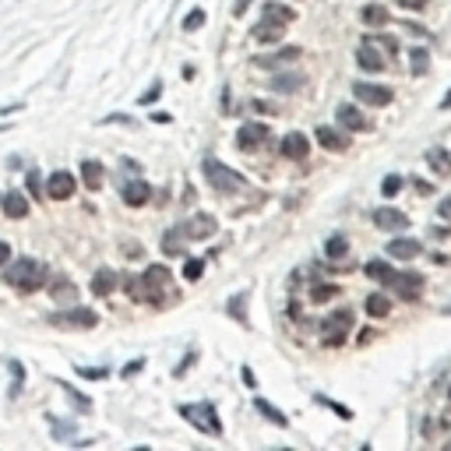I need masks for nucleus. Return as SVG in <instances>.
Segmentation results:
<instances>
[{
  "instance_id": "f8f14e48",
  "label": "nucleus",
  "mask_w": 451,
  "mask_h": 451,
  "mask_svg": "<svg viewBox=\"0 0 451 451\" xmlns=\"http://www.w3.org/2000/svg\"><path fill=\"white\" fill-rule=\"evenodd\" d=\"M392 289H399V293H402V300H416L419 293H423V275L406 272V275H399V279H395V286H392Z\"/></svg>"
},
{
  "instance_id": "c85d7f7f",
  "label": "nucleus",
  "mask_w": 451,
  "mask_h": 451,
  "mask_svg": "<svg viewBox=\"0 0 451 451\" xmlns=\"http://www.w3.org/2000/svg\"><path fill=\"white\" fill-rule=\"evenodd\" d=\"M430 166H434L441 176H448V173H451V159H448L444 148H434V152H430Z\"/></svg>"
},
{
  "instance_id": "1a4fd4ad",
  "label": "nucleus",
  "mask_w": 451,
  "mask_h": 451,
  "mask_svg": "<svg viewBox=\"0 0 451 451\" xmlns=\"http://www.w3.org/2000/svg\"><path fill=\"white\" fill-rule=\"evenodd\" d=\"M261 141H268V127L264 124H244L240 134H236V145L244 148V152H254Z\"/></svg>"
},
{
  "instance_id": "4be33fe9",
  "label": "nucleus",
  "mask_w": 451,
  "mask_h": 451,
  "mask_svg": "<svg viewBox=\"0 0 451 451\" xmlns=\"http://www.w3.org/2000/svg\"><path fill=\"white\" fill-rule=\"evenodd\" d=\"M184 240H187L184 226H173V229L166 233V240H162V251H166V254H184Z\"/></svg>"
},
{
  "instance_id": "cd10ccee",
  "label": "nucleus",
  "mask_w": 451,
  "mask_h": 451,
  "mask_svg": "<svg viewBox=\"0 0 451 451\" xmlns=\"http://www.w3.org/2000/svg\"><path fill=\"white\" fill-rule=\"evenodd\" d=\"M300 85H304V81H300L296 74H279V78L272 81V88H275V92H282V96H286V92H296Z\"/></svg>"
},
{
  "instance_id": "0eeeda50",
  "label": "nucleus",
  "mask_w": 451,
  "mask_h": 451,
  "mask_svg": "<svg viewBox=\"0 0 451 451\" xmlns=\"http://www.w3.org/2000/svg\"><path fill=\"white\" fill-rule=\"evenodd\" d=\"M353 92H356L359 103H367V106H388V103H392V88H384V85L356 81V85H353Z\"/></svg>"
},
{
  "instance_id": "4468645a",
  "label": "nucleus",
  "mask_w": 451,
  "mask_h": 451,
  "mask_svg": "<svg viewBox=\"0 0 451 451\" xmlns=\"http://www.w3.org/2000/svg\"><path fill=\"white\" fill-rule=\"evenodd\" d=\"M419 251H423V247H419V240H392V244H388V254L399 258V261H412Z\"/></svg>"
},
{
  "instance_id": "79ce46f5",
  "label": "nucleus",
  "mask_w": 451,
  "mask_h": 451,
  "mask_svg": "<svg viewBox=\"0 0 451 451\" xmlns=\"http://www.w3.org/2000/svg\"><path fill=\"white\" fill-rule=\"evenodd\" d=\"M8 258H11V247L4 244V240H0V264H8Z\"/></svg>"
},
{
  "instance_id": "473e14b6",
  "label": "nucleus",
  "mask_w": 451,
  "mask_h": 451,
  "mask_svg": "<svg viewBox=\"0 0 451 451\" xmlns=\"http://www.w3.org/2000/svg\"><path fill=\"white\" fill-rule=\"evenodd\" d=\"M364 21H367V25H384V21H388V11L377 8V4H370V8H364Z\"/></svg>"
},
{
  "instance_id": "a878e982",
  "label": "nucleus",
  "mask_w": 451,
  "mask_h": 451,
  "mask_svg": "<svg viewBox=\"0 0 451 451\" xmlns=\"http://www.w3.org/2000/svg\"><path fill=\"white\" fill-rule=\"evenodd\" d=\"M296 56H300V50H282V53H275V56H261L258 64H261V67H279V64H296Z\"/></svg>"
},
{
  "instance_id": "7ed1b4c3",
  "label": "nucleus",
  "mask_w": 451,
  "mask_h": 451,
  "mask_svg": "<svg viewBox=\"0 0 451 451\" xmlns=\"http://www.w3.org/2000/svg\"><path fill=\"white\" fill-rule=\"evenodd\" d=\"M127 282H131L127 289H131L134 300H148V304H156V300L162 296V289H166V282H169V268L152 264L141 279H127Z\"/></svg>"
},
{
  "instance_id": "f704fd0d",
  "label": "nucleus",
  "mask_w": 451,
  "mask_h": 451,
  "mask_svg": "<svg viewBox=\"0 0 451 451\" xmlns=\"http://www.w3.org/2000/svg\"><path fill=\"white\" fill-rule=\"evenodd\" d=\"M201 21H204V11H201V8H198V11H191V14L184 18V32H194V28H198Z\"/></svg>"
},
{
  "instance_id": "ddd939ff",
  "label": "nucleus",
  "mask_w": 451,
  "mask_h": 451,
  "mask_svg": "<svg viewBox=\"0 0 451 451\" xmlns=\"http://www.w3.org/2000/svg\"><path fill=\"white\" fill-rule=\"evenodd\" d=\"M317 141H321V148H328V152H346V148H349L346 134H339L332 127H317Z\"/></svg>"
},
{
  "instance_id": "412c9836",
  "label": "nucleus",
  "mask_w": 451,
  "mask_h": 451,
  "mask_svg": "<svg viewBox=\"0 0 451 451\" xmlns=\"http://www.w3.org/2000/svg\"><path fill=\"white\" fill-rule=\"evenodd\" d=\"M116 289V275L109 272V268H99V272L92 275V293L96 296H109Z\"/></svg>"
},
{
  "instance_id": "39448f33",
  "label": "nucleus",
  "mask_w": 451,
  "mask_h": 451,
  "mask_svg": "<svg viewBox=\"0 0 451 451\" xmlns=\"http://www.w3.org/2000/svg\"><path fill=\"white\" fill-rule=\"evenodd\" d=\"M204 176H208V184H212L216 191H222V194H229V191H236L240 184H244L240 173L229 169V166H222L219 159H208V162H204Z\"/></svg>"
},
{
  "instance_id": "a211bd4d",
  "label": "nucleus",
  "mask_w": 451,
  "mask_h": 451,
  "mask_svg": "<svg viewBox=\"0 0 451 451\" xmlns=\"http://www.w3.org/2000/svg\"><path fill=\"white\" fill-rule=\"evenodd\" d=\"M339 124L349 127V131H367V116L356 106H339Z\"/></svg>"
},
{
  "instance_id": "37998d69",
  "label": "nucleus",
  "mask_w": 451,
  "mask_h": 451,
  "mask_svg": "<svg viewBox=\"0 0 451 451\" xmlns=\"http://www.w3.org/2000/svg\"><path fill=\"white\" fill-rule=\"evenodd\" d=\"M247 8H251V0H236V8H233V11H236V14H244Z\"/></svg>"
},
{
  "instance_id": "e433bc0d",
  "label": "nucleus",
  "mask_w": 451,
  "mask_h": 451,
  "mask_svg": "<svg viewBox=\"0 0 451 451\" xmlns=\"http://www.w3.org/2000/svg\"><path fill=\"white\" fill-rule=\"evenodd\" d=\"M399 187H402V180H399V176H388V180H384V194H388V198H392Z\"/></svg>"
},
{
  "instance_id": "9d476101",
  "label": "nucleus",
  "mask_w": 451,
  "mask_h": 451,
  "mask_svg": "<svg viewBox=\"0 0 451 451\" xmlns=\"http://www.w3.org/2000/svg\"><path fill=\"white\" fill-rule=\"evenodd\" d=\"M374 222H377V229H388V233H395V229H406V226H409V219L399 212V208H377V212H374Z\"/></svg>"
},
{
  "instance_id": "2f4dec72",
  "label": "nucleus",
  "mask_w": 451,
  "mask_h": 451,
  "mask_svg": "<svg viewBox=\"0 0 451 451\" xmlns=\"http://www.w3.org/2000/svg\"><path fill=\"white\" fill-rule=\"evenodd\" d=\"M349 247H346V236H332V240H328V244H324V254L328 258H342Z\"/></svg>"
},
{
  "instance_id": "393cba45",
  "label": "nucleus",
  "mask_w": 451,
  "mask_h": 451,
  "mask_svg": "<svg viewBox=\"0 0 451 451\" xmlns=\"http://www.w3.org/2000/svg\"><path fill=\"white\" fill-rule=\"evenodd\" d=\"M388 311H392V300H388V296H381V293H370V296H367V314H370V317H384Z\"/></svg>"
},
{
  "instance_id": "a19ab883",
  "label": "nucleus",
  "mask_w": 451,
  "mask_h": 451,
  "mask_svg": "<svg viewBox=\"0 0 451 451\" xmlns=\"http://www.w3.org/2000/svg\"><path fill=\"white\" fill-rule=\"evenodd\" d=\"M159 92H162V88H159V85H156V88H148V92L141 96V103H152V99H159Z\"/></svg>"
},
{
  "instance_id": "6ab92c4d",
  "label": "nucleus",
  "mask_w": 451,
  "mask_h": 451,
  "mask_svg": "<svg viewBox=\"0 0 451 451\" xmlns=\"http://www.w3.org/2000/svg\"><path fill=\"white\" fill-rule=\"evenodd\" d=\"M56 321H60V324H71V328H92V324H96V311L74 307L71 314H60Z\"/></svg>"
},
{
  "instance_id": "6e6552de",
  "label": "nucleus",
  "mask_w": 451,
  "mask_h": 451,
  "mask_svg": "<svg viewBox=\"0 0 451 451\" xmlns=\"http://www.w3.org/2000/svg\"><path fill=\"white\" fill-rule=\"evenodd\" d=\"M74 187H78V184H74V176H71L67 169H56V173L46 180V194H50L53 201H67V198L74 194Z\"/></svg>"
},
{
  "instance_id": "aec40b11",
  "label": "nucleus",
  "mask_w": 451,
  "mask_h": 451,
  "mask_svg": "<svg viewBox=\"0 0 451 451\" xmlns=\"http://www.w3.org/2000/svg\"><path fill=\"white\" fill-rule=\"evenodd\" d=\"M356 60H359V67H364V71H381V67H384V56H381V53H377L370 43H364V46H359Z\"/></svg>"
},
{
  "instance_id": "f3484780",
  "label": "nucleus",
  "mask_w": 451,
  "mask_h": 451,
  "mask_svg": "<svg viewBox=\"0 0 451 451\" xmlns=\"http://www.w3.org/2000/svg\"><path fill=\"white\" fill-rule=\"evenodd\" d=\"M367 275L374 282H381V286H395V279H399V272H395L392 264H384V261H370L367 264Z\"/></svg>"
},
{
  "instance_id": "f03ea898",
  "label": "nucleus",
  "mask_w": 451,
  "mask_h": 451,
  "mask_svg": "<svg viewBox=\"0 0 451 451\" xmlns=\"http://www.w3.org/2000/svg\"><path fill=\"white\" fill-rule=\"evenodd\" d=\"M293 18H296V14H293L289 8H282V4H268L261 25L254 28V36H258L261 43H279V39L286 36V28L293 25Z\"/></svg>"
},
{
  "instance_id": "72a5a7b5",
  "label": "nucleus",
  "mask_w": 451,
  "mask_h": 451,
  "mask_svg": "<svg viewBox=\"0 0 451 451\" xmlns=\"http://www.w3.org/2000/svg\"><path fill=\"white\" fill-rule=\"evenodd\" d=\"M201 272H204V261H198V258L184 264V279H187V282H198V279H201Z\"/></svg>"
},
{
  "instance_id": "2eb2a0df",
  "label": "nucleus",
  "mask_w": 451,
  "mask_h": 451,
  "mask_svg": "<svg viewBox=\"0 0 451 451\" xmlns=\"http://www.w3.org/2000/svg\"><path fill=\"white\" fill-rule=\"evenodd\" d=\"M148 198H152V187H148L145 180H134V184H124V201H127V204L141 208Z\"/></svg>"
},
{
  "instance_id": "bb28decb",
  "label": "nucleus",
  "mask_w": 451,
  "mask_h": 451,
  "mask_svg": "<svg viewBox=\"0 0 451 451\" xmlns=\"http://www.w3.org/2000/svg\"><path fill=\"white\" fill-rule=\"evenodd\" d=\"M258 412H261V416H268V419H272L275 427H289V419H286V416H282V412H279L275 406H268L264 399H258Z\"/></svg>"
},
{
  "instance_id": "c03bdc74",
  "label": "nucleus",
  "mask_w": 451,
  "mask_h": 451,
  "mask_svg": "<svg viewBox=\"0 0 451 451\" xmlns=\"http://www.w3.org/2000/svg\"><path fill=\"white\" fill-rule=\"evenodd\" d=\"M441 109H451V92L444 96V103H441Z\"/></svg>"
},
{
  "instance_id": "b1692460",
  "label": "nucleus",
  "mask_w": 451,
  "mask_h": 451,
  "mask_svg": "<svg viewBox=\"0 0 451 451\" xmlns=\"http://www.w3.org/2000/svg\"><path fill=\"white\" fill-rule=\"evenodd\" d=\"M4 212H8V219H25L28 216V201L21 194H8L4 198Z\"/></svg>"
},
{
  "instance_id": "ea45409f",
  "label": "nucleus",
  "mask_w": 451,
  "mask_h": 451,
  "mask_svg": "<svg viewBox=\"0 0 451 451\" xmlns=\"http://www.w3.org/2000/svg\"><path fill=\"white\" fill-rule=\"evenodd\" d=\"M28 191H32V194H39V191H43V184H39V173H28Z\"/></svg>"
},
{
  "instance_id": "4c0bfd02",
  "label": "nucleus",
  "mask_w": 451,
  "mask_h": 451,
  "mask_svg": "<svg viewBox=\"0 0 451 451\" xmlns=\"http://www.w3.org/2000/svg\"><path fill=\"white\" fill-rule=\"evenodd\" d=\"M402 8H409V11H423L427 8V0H399Z\"/></svg>"
},
{
  "instance_id": "20e7f679",
  "label": "nucleus",
  "mask_w": 451,
  "mask_h": 451,
  "mask_svg": "<svg viewBox=\"0 0 451 451\" xmlns=\"http://www.w3.org/2000/svg\"><path fill=\"white\" fill-rule=\"evenodd\" d=\"M180 416L187 419V423H194L201 434H222V423H219V412L208 406V402H194V406H180Z\"/></svg>"
},
{
  "instance_id": "5701e85b",
  "label": "nucleus",
  "mask_w": 451,
  "mask_h": 451,
  "mask_svg": "<svg viewBox=\"0 0 451 451\" xmlns=\"http://www.w3.org/2000/svg\"><path fill=\"white\" fill-rule=\"evenodd\" d=\"M81 180L88 191H99L103 187V166L99 162H81Z\"/></svg>"
},
{
  "instance_id": "9b49d317",
  "label": "nucleus",
  "mask_w": 451,
  "mask_h": 451,
  "mask_svg": "<svg viewBox=\"0 0 451 451\" xmlns=\"http://www.w3.org/2000/svg\"><path fill=\"white\" fill-rule=\"evenodd\" d=\"M307 152H311V141L300 131H293V134L282 138V156L286 159H307Z\"/></svg>"
},
{
  "instance_id": "58836bf2",
  "label": "nucleus",
  "mask_w": 451,
  "mask_h": 451,
  "mask_svg": "<svg viewBox=\"0 0 451 451\" xmlns=\"http://www.w3.org/2000/svg\"><path fill=\"white\" fill-rule=\"evenodd\" d=\"M437 216H441V219H451V198H444V201L437 204Z\"/></svg>"
},
{
  "instance_id": "dca6fc26",
  "label": "nucleus",
  "mask_w": 451,
  "mask_h": 451,
  "mask_svg": "<svg viewBox=\"0 0 451 451\" xmlns=\"http://www.w3.org/2000/svg\"><path fill=\"white\" fill-rule=\"evenodd\" d=\"M191 240H204V236H212L216 233V219L212 216H194L191 222H187V229H184Z\"/></svg>"
},
{
  "instance_id": "c9c22d12",
  "label": "nucleus",
  "mask_w": 451,
  "mask_h": 451,
  "mask_svg": "<svg viewBox=\"0 0 451 451\" xmlns=\"http://www.w3.org/2000/svg\"><path fill=\"white\" fill-rule=\"evenodd\" d=\"M332 296H339L335 286H317V289H314V300H317V304H321V300H332Z\"/></svg>"
},
{
  "instance_id": "7c9ffc66",
  "label": "nucleus",
  "mask_w": 451,
  "mask_h": 451,
  "mask_svg": "<svg viewBox=\"0 0 451 451\" xmlns=\"http://www.w3.org/2000/svg\"><path fill=\"white\" fill-rule=\"evenodd\" d=\"M50 293H53L56 300H74V286H71L67 279H56V282L50 286Z\"/></svg>"
},
{
  "instance_id": "c756f323",
  "label": "nucleus",
  "mask_w": 451,
  "mask_h": 451,
  "mask_svg": "<svg viewBox=\"0 0 451 451\" xmlns=\"http://www.w3.org/2000/svg\"><path fill=\"white\" fill-rule=\"evenodd\" d=\"M409 56H412V74H427V67H430V53H427V50H412Z\"/></svg>"
},
{
  "instance_id": "f257e3e1",
  "label": "nucleus",
  "mask_w": 451,
  "mask_h": 451,
  "mask_svg": "<svg viewBox=\"0 0 451 451\" xmlns=\"http://www.w3.org/2000/svg\"><path fill=\"white\" fill-rule=\"evenodd\" d=\"M4 282H8L11 289H18V293H36V289L46 286V264L36 261V258H18V261L8 268Z\"/></svg>"
},
{
  "instance_id": "423d86ee",
  "label": "nucleus",
  "mask_w": 451,
  "mask_h": 451,
  "mask_svg": "<svg viewBox=\"0 0 451 451\" xmlns=\"http://www.w3.org/2000/svg\"><path fill=\"white\" fill-rule=\"evenodd\" d=\"M349 328H353V311H335L332 317H324L321 339H324L328 346H339V342L349 335Z\"/></svg>"
}]
</instances>
